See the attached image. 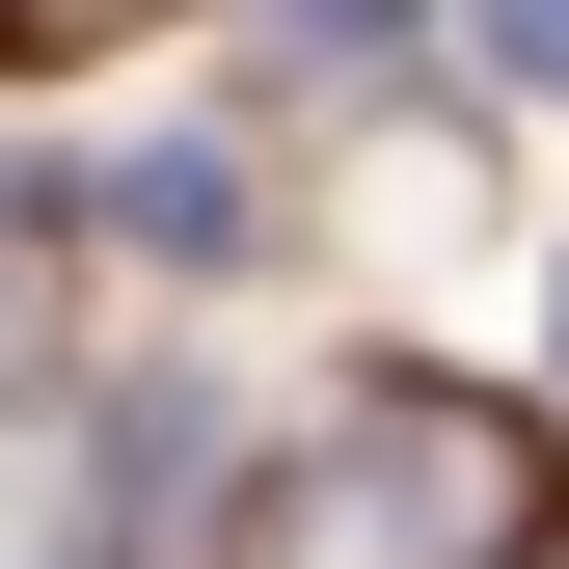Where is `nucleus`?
I'll return each instance as SVG.
<instances>
[{
    "label": "nucleus",
    "instance_id": "1",
    "mask_svg": "<svg viewBox=\"0 0 569 569\" xmlns=\"http://www.w3.org/2000/svg\"><path fill=\"white\" fill-rule=\"evenodd\" d=\"M516 542H569V516L488 380H326L218 516V569H516Z\"/></svg>",
    "mask_w": 569,
    "mask_h": 569
},
{
    "label": "nucleus",
    "instance_id": "2",
    "mask_svg": "<svg viewBox=\"0 0 569 569\" xmlns=\"http://www.w3.org/2000/svg\"><path fill=\"white\" fill-rule=\"evenodd\" d=\"M109 244L218 271V244H244V136H136V163H109Z\"/></svg>",
    "mask_w": 569,
    "mask_h": 569
},
{
    "label": "nucleus",
    "instance_id": "4",
    "mask_svg": "<svg viewBox=\"0 0 569 569\" xmlns=\"http://www.w3.org/2000/svg\"><path fill=\"white\" fill-rule=\"evenodd\" d=\"M461 28H488V54H516V82H542V109H569V0H461Z\"/></svg>",
    "mask_w": 569,
    "mask_h": 569
},
{
    "label": "nucleus",
    "instance_id": "3",
    "mask_svg": "<svg viewBox=\"0 0 569 569\" xmlns=\"http://www.w3.org/2000/svg\"><path fill=\"white\" fill-rule=\"evenodd\" d=\"M271 82H326V109H380V82H407V0H271Z\"/></svg>",
    "mask_w": 569,
    "mask_h": 569
},
{
    "label": "nucleus",
    "instance_id": "5",
    "mask_svg": "<svg viewBox=\"0 0 569 569\" xmlns=\"http://www.w3.org/2000/svg\"><path fill=\"white\" fill-rule=\"evenodd\" d=\"M542 352H569V271H542Z\"/></svg>",
    "mask_w": 569,
    "mask_h": 569
}]
</instances>
